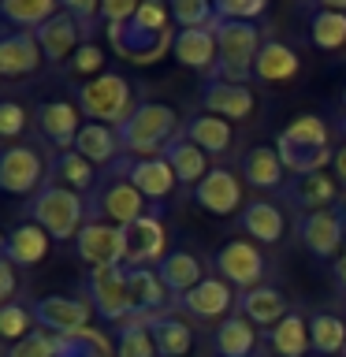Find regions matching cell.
Listing matches in <instances>:
<instances>
[{"label":"cell","instance_id":"6da1fadb","mask_svg":"<svg viewBox=\"0 0 346 357\" xmlns=\"http://www.w3.org/2000/svg\"><path fill=\"white\" fill-rule=\"evenodd\" d=\"M167 22H172V8L149 0V4L138 8V15L130 22H123V26H105V33H108V45L123 56V60L156 63L175 45V33Z\"/></svg>","mask_w":346,"mask_h":357},{"label":"cell","instance_id":"7a4b0ae2","mask_svg":"<svg viewBox=\"0 0 346 357\" xmlns=\"http://www.w3.org/2000/svg\"><path fill=\"white\" fill-rule=\"evenodd\" d=\"M183 130L179 116L172 105L160 100H142L130 112V119L119 127V142H123V156H164V149L172 145V138Z\"/></svg>","mask_w":346,"mask_h":357},{"label":"cell","instance_id":"3957f363","mask_svg":"<svg viewBox=\"0 0 346 357\" xmlns=\"http://www.w3.org/2000/svg\"><path fill=\"white\" fill-rule=\"evenodd\" d=\"M75 105L89 123H105V127H116V130L130 119V112L138 108L134 105L130 82L116 71H105V75L82 82L75 89Z\"/></svg>","mask_w":346,"mask_h":357},{"label":"cell","instance_id":"277c9868","mask_svg":"<svg viewBox=\"0 0 346 357\" xmlns=\"http://www.w3.org/2000/svg\"><path fill=\"white\" fill-rule=\"evenodd\" d=\"M216 45H220V63L212 78L220 82H234V86H246V78L253 75V63L261 56V30L253 22H234V19H220L216 26Z\"/></svg>","mask_w":346,"mask_h":357},{"label":"cell","instance_id":"5b68a950","mask_svg":"<svg viewBox=\"0 0 346 357\" xmlns=\"http://www.w3.org/2000/svg\"><path fill=\"white\" fill-rule=\"evenodd\" d=\"M86 216H89V208H86L82 194H75V190H67L60 183H45L41 194H33L30 201V220L49 231V238H60V242L78 238V231L89 223Z\"/></svg>","mask_w":346,"mask_h":357},{"label":"cell","instance_id":"8992f818","mask_svg":"<svg viewBox=\"0 0 346 357\" xmlns=\"http://www.w3.org/2000/svg\"><path fill=\"white\" fill-rule=\"evenodd\" d=\"M89 208V223H116V227H130L145 216V194L130 183L127 175L116 167V175L105 186H97V194L86 201Z\"/></svg>","mask_w":346,"mask_h":357},{"label":"cell","instance_id":"52a82bcc","mask_svg":"<svg viewBox=\"0 0 346 357\" xmlns=\"http://www.w3.org/2000/svg\"><path fill=\"white\" fill-rule=\"evenodd\" d=\"M86 294H89L93 312L108 324H127L138 317L130 287H127V264L123 268H93L86 275Z\"/></svg>","mask_w":346,"mask_h":357},{"label":"cell","instance_id":"ba28073f","mask_svg":"<svg viewBox=\"0 0 346 357\" xmlns=\"http://www.w3.org/2000/svg\"><path fill=\"white\" fill-rule=\"evenodd\" d=\"M75 253L89 264V272L93 268H123L130 257L127 227H116V223H86L75 238Z\"/></svg>","mask_w":346,"mask_h":357},{"label":"cell","instance_id":"9c48e42d","mask_svg":"<svg viewBox=\"0 0 346 357\" xmlns=\"http://www.w3.org/2000/svg\"><path fill=\"white\" fill-rule=\"evenodd\" d=\"M298 238L317 261H339V250H346V212L324 208L298 216Z\"/></svg>","mask_w":346,"mask_h":357},{"label":"cell","instance_id":"30bf717a","mask_svg":"<svg viewBox=\"0 0 346 357\" xmlns=\"http://www.w3.org/2000/svg\"><path fill=\"white\" fill-rule=\"evenodd\" d=\"M212 268L220 272L223 283H231V287H239L242 294L246 290H253V287H264L261 279L268 275V261H264V253L257 250L253 242H246V238H234L227 242L223 250L212 257Z\"/></svg>","mask_w":346,"mask_h":357},{"label":"cell","instance_id":"8fae6325","mask_svg":"<svg viewBox=\"0 0 346 357\" xmlns=\"http://www.w3.org/2000/svg\"><path fill=\"white\" fill-rule=\"evenodd\" d=\"M89 312H93V305L82 298H71V294H49V298L33 301V320L45 331L63 335V339H75V335L86 331Z\"/></svg>","mask_w":346,"mask_h":357},{"label":"cell","instance_id":"7c38bea8","mask_svg":"<svg viewBox=\"0 0 346 357\" xmlns=\"http://www.w3.org/2000/svg\"><path fill=\"white\" fill-rule=\"evenodd\" d=\"M45 186V160L30 145H11L0 156V190L4 194H41Z\"/></svg>","mask_w":346,"mask_h":357},{"label":"cell","instance_id":"4fadbf2b","mask_svg":"<svg viewBox=\"0 0 346 357\" xmlns=\"http://www.w3.org/2000/svg\"><path fill=\"white\" fill-rule=\"evenodd\" d=\"M127 238H130V257L127 264L130 268H149V264H160L164 261V220H160V205H153L138 223H130L127 227Z\"/></svg>","mask_w":346,"mask_h":357},{"label":"cell","instance_id":"5bb4252c","mask_svg":"<svg viewBox=\"0 0 346 357\" xmlns=\"http://www.w3.org/2000/svg\"><path fill=\"white\" fill-rule=\"evenodd\" d=\"M194 201L209 216H231L242 205V183L234 178V172L227 167H212V172L194 186Z\"/></svg>","mask_w":346,"mask_h":357},{"label":"cell","instance_id":"9a60e30c","mask_svg":"<svg viewBox=\"0 0 346 357\" xmlns=\"http://www.w3.org/2000/svg\"><path fill=\"white\" fill-rule=\"evenodd\" d=\"M201 105H205L209 116L220 119H250L257 108V97L250 86H234V82H220V78H209L201 86Z\"/></svg>","mask_w":346,"mask_h":357},{"label":"cell","instance_id":"2e32d148","mask_svg":"<svg viewBox=\"0 0 346 357\" xmlns=\"http://www.w3.org/2000/svg\"><path fill=\"white\" fill-rule=\"evenodd\" d=\"M119 172L142 190L145 201H164L175 190V183H179L172 164H167L164 156H138V160L127 156V160H119Z\"/></svg>","mask_w":346,"mask_h":357},{"label":"cell","instance_id":"e0dca14e","mask_svg":"<svg viewBox=\"0 0 346 357\" xmlns=\"http://www.w3.org/2000/svg\"><path fill=\"white\" fill-rule=\"evenodd\" d=\"M78 116H82V112H78V105H71V100H41L38 112H33L38 130H41L60 153L75 149V138H78V130H82Z\"/></svg>","mask_w":346,"mask_h":357},{"label":"cell","instance_id":"ac0fdd59","mask_svg":"<svg viewBox=\"0 0 346 357\" xmlns=\"http://www.w3.org/2000/svg\"><path fill=\"white\" fill-rule=\"evenodd\" d=\"M41 60H45V52H41L33 30H8L0 38V75L4 78L33 75L41 67Z\"/></svg>","mask_w":346,"mask_h":357},{"label":"cell","instance_id":"d6986e66","mask_svg":"<svg viewBox=\"0 0 346 357\" xmlns=\"http://www.w3.org/2000/svg\"><path fill=\"white\" fill-rule=\"evenodd\" d=\"M38 33V45H41V52H45V60H67V56H75L78 49H82V38H86V30H82V22H78L75 11H60L56 19H49L45 26L33 30Z\"/></svg>","mask_w":346,"mask_h":357},{"label":"cell","instance_id":"ffe728a7","mask_svg":"<svg viewBox=\"0 0 346 357\" xmlns=\"http://www.w3.org/2000/svg\"><path fill=\"white\" fill-rule=\"evenodd\" d=\"M49 242H52L49 231L38 227L33 220H27V223H19V227L8 231V238L0 242V257H4L8 264H15V268H30L49 253Z\"/></svg>","mask_w":346,"mask_h":357},{"label":"cell","instance_id":"44dd1931","mask_svg":"<svg viewBox=\"0 0 346 357\" xmlns=\"http://www.w3.org/2000/svg\"><path fill=\"white\" fill-rule=\"evenodd\" d=\"M179 305L197 320H220L234 305V294H231V283H223L220 275H205L190 294L179 298Z\"/></svg>","mask_w":346,"mask_h":357},{"label":"cell","instance_id":"7402d4cb","mask_svg":"<svg viewBox=\"0 0 346 357\" xmlns=\"http://www.w3.org/2000/svg\"><path fill=\"white\" fill-rule=\"evenodd\" d=\"M239 312L253 324V328H264V331L276 328L283 317H290L287 294L279 287H253V290H246V294H239Z\"/></svg>","mask_w":346,"mask_h":357},{"label":"cell","instance_id":"603a6c76","mask_svg":"<svg viewBox=\"0 0 346 357\" xmlns=\"http://www.w3.org/2000/svg\"><path fill=\"white\" fill-rule=\"evenodd\" d=\"M172 56L183 67H190V71H216V63H220L216 33L212 30H179L175 45H172Z\"/></svg>","mask_w":346,"mask_h":357},{"label":"cell","instance_id":"cb8c5ba5","mask_svg":"<svg viewBox=\"0 0 346 357\" xmlns=\"http://www.w3.org/2000/svg\"><path fill=\"white\" fill-rule=\"evenodd\" d=\"M75 153L86 156L93 167H108L116 164V156H123V142L116 127H105V123H82L75 138Z\"/></svg>","mask_w":346,"mask_h":357},{"label":"cell","instance_id":"d4e9b609","mask_svg":"<svg viewBox=\"0 0 346 357\" xmlns=\"http://www.w3.org/2000/svg\"><path fill=\"white\" fill-rule=\"evenodd\" d=\"M164 160L172 164V172L179 178V186H197L201 178H205L212 167H209V153L205 149H197L194 142L186 138L183 130L172 138V145L164 149Z\"/></svg>","mask_w":346,"mask_h":357},{"label":"cell","instance_id":"484cf974","mask_svg":"<svg viewBox=\"0 0 346 357\" xmlns=\"http://www.w3.org/2000/svg\"><path fill=\"white\" fill-rule=\"evenodd\" d=\"M283 175H287V167L279 160L276 145H253V149L242 156V178L257 190H272V194L287 190Z\"/></svg>","mask_w":346,"mask_h":357},{"label":"cell","instance_id":"4316f807","mask_svg":"<svg viewBox=\"0 0 346 357\" xmlns=\"http://www.w3.org/2000/svg\"><path fill=\"white\" fill-rule=\"evenodd\" d=\"M156 275H160V283L167 287V294H172L175 301L190 294L201 279H205V272H201V261L190 250H172L164 257L160 264H156Z\"/></svg>","mask_w":346,"mask_h":357},{"label":"cell","instance_id":"83f0119b","mask_svg":"<svg viewBox=\"0 0 346 357\" xmlns=\"http://www.w3.org/2000/svg\"><path fill=\"white\" fill-rule=\"evenodd\" d=\"M127 287H130L138 317H160L167 298H172L167 287L160 283V275H156V268H130L127 264Z\"/></svg>","mask_w":346,"mask_h":357},{"label":"cell","instance_id":"f1b7e54d","mask_svg":"<svg viewBox=\"0 0 346 357\" xmlns=\"http://www.w3.org/2000/svg\"><path fill=\"white\" fill-rule=\"evenodd\" d=\"M283 194L301 216H309V212H324L328 205H335L339 190H335V178H328V172H317V175H301L290 190H283Z\"/></svg>","mask_w":346,"mask_h":357},{"label":"cell","instance_id":"f546056e","mask_svg":"<svg viewBox=\"0 0 346 357\" xmlns=\"http://www.w3.org/2000/svg\"><path fill=\"white\" fill-rule=\"evenodd\" d=\"M239 223H242V231L250 234V238L264 242V245H276L279 238H283V231H287L283 208L272 205V201H250V205L242 208Z\"/></svg>","mask_w":346,"mask_h":357},{"label":"cell","instance_id":"4dcf8cb0","mask_svg":"<svg viewBox=\"0 0 346 357\" xmlns=\"http://www.w3.org/2000/svg\"><path fill=\"white\" fill-rule=\"evenodd\" d=\"M145 324H149L160 357H186L190 350H194V328H190L183 317H175V312L145 317Z\"/></svg>","mask_w":346,"mask_h":357},{"label":"cell","instance_id":"1f68e13d","mask_svg":"<svg viewBox=\"0 0 346 357\" xmlns=\"http://www.w3.org/2000/svg\"><path fill=\"white\" fill-rule=\"evenodd\" d=\"M212 350H216V357H253L257 328L242 317V312H234V317L220 320L216 335H212Z\"/></svg>","mask_w":346,"mask_h":357},{"label":"cell","instance_id":"d6a6232c","mask_svg":"<svg viewBox=\"0 0 346 357\" xmlns=\"http://www.w3.org/2000/svg\"><path fill=\"white\" fill-rule=\"evenodd\" d=\"M298 67H301V60H298V52L290 49V45L268 38L261 45L257 63H253V75L261 78V82H290V78L298 75Z\"/></svg>","mask_w":346,"mask_h":357},{"label":"cell","instance_id":"836d02e7","mask_svg":"<svg viewBox=\"0 0 346 357\" xmlns=\"http://www.w3.org/2000/svg\"><path fill=\"white\" fill-rule=\"evenodd\" d=\"M183 134L197 145V149H205V153H212V156H216V153H227V149H231V138H234L231 123L220 119V116H209V112L190 116V119L183 123Z\"/></svg>","mask_w":346,"mask_h":357},{"label":"cell","instance_id":"e575fe53","mask_svg":"<svg viewBox=\"0 0 346 357\" xmlns=\"http://www.w3.org/2000/svg\"><path fill=\"white\" fill-rule=\"evenodd\" d=\"M264 342L272 346L279 357H306L313 350V342H309V320H301L298 312H290V317H283V320L276 324V328L264 331Z\"/></svg>","mask_w":346,"mask_h":357},{"label":"cell","instance_id":"d590c367","mask_svg":"<svg viewBox=\"0 0 346 357\" xmlns=\"http://www.w3.org/2000/svg\"><path fill=\"white\" fill-rule=\"evenodd\" d=\"M60 4L56 0H0V15H4L15 30H38L49 19L60 15Z\"/></svg>","mask_w":346,"mask_h":357},{"label":"cell","instance_id":"8d00e7d4","mask_svg":"<svg viewBox=\"0 0 346 357\" xmlns=\"http://www.w3.org/2000/svg\"><path fill=\"white\" fill-rule=\"evenodd\" d=\"M276 153H279V160H283L287 172H294L298 178L317 175L328 167V160H335V149H306V145H294L290 138H283V134L276 138Z\"/></svg>","mask_w":346,"mask_h":357},{"label":"cell","instance_id":"74e56055","mask_svg":"<svg viewBox=\"0 0 346 357\" xmlns=\"http://www.w3.org/2000/svg\"><path fill=\"white\" fill-rule=\"evenodd\" d=\"M309 342H313V354L320 357H343V346H346V324L343 317L335 312H313L309 317Z\"/></svg>","mask_w":346,"mask_h":357},{"label":"cell","instance_id":"f35d334b","mask_svg":"<svg viewBox=\"0 0 346 357\" xmlns=\"http://www.w3.org/2000/svg\"><path fill=\"white\" fill-rule=\"evenodd\" d=\"M52 178L67 190H75V194H86V190L97 186V175H93V164L86 160V156H78L75 149L67 153H56L52 156Z\"/></svg>","mask_w":346,"mask_h":357},{"label":"cell","instance_id":"ab89813d","mask_svg":"<svg viewBox=\"0 0 346 357\" xmlns=\"http://www.w3.org/2000/svg\"><path fill=\"white\" fill-rule=\"evenodd\" d=\"M309 41L317 45V49H339V45H346V11L339 8H313V19H309Z\"/></svg>","mask_w":346,"mask_h":357},{"label":"cell","instance_id":"60d3db41","mask_svg":"<svg viewBox=\"0 0 346 357\" xmlns=\"http://www.w3.org/2000/svg\"><path fill=\"white\" fill-rule=\"evenodd\" d=\"M116 357H160L145 317H134L116 328Z\"/></svg>","mask_w":346,"mask_h":357},{"label":"cell","instance_id":"b9f144b4","mask_svg":"<svg viewBox=\"0 0 346 357\" xmlns=\"http://www.w3.org/2000/svg\"><path fill=\"white\" fill-rule=\"evenodd\" d=\"M67 342H71V339H63V335H52V331H45V328H33L22 342L8 346L4 357H60V354L67 350Z\"/></svg>","mask_w":346,"mask_h":357},{"label":"cell","instance_id":"7bdbcfd3","mask_svg":"<svg viewBox=\"0 0 346 357\" xmlns=\"http://www.w3.org/2000/svg\"><path fill=\"white\" fill-rule=\"evenodd\" d=\"M283 138H290L294 145H306V149H331L328 145V123H324L320 116H313V112L290 119Z\"/></svg>","mask_w":346,"mask_h":357},{"label":"cell","instance_id":"ee69618b","mask_svg":"<svg viewBox=\"0 0 346 357\" xmlns=\"http://www.w3.org/2000/svg\"><path fill=\"white\" fill-rule=\"evenodd\" d=\"M172 19L179 22V30H212L220 22L216 4H209V0H175Z\"/></svg>","mask_w":346,"mask_h":357},{"label":"cell","instance_id":"f6af8a7d","mask_svg":"<svg viewBox=\"0 0 346 357\" xmlns=\"http://www.w3.org/2000/svg\"><path fill=\"white\" fill-rule=\"evenodd\" d=\"M30 324H33V309H22L19 301H11V305L0 309V335H4L11 346L22 342V339H27V335L33 331Z\"/></svg>","mask_w":346,"mask_h":357},{"label":"cell","instance_id":"bcb514c9","mask_svg":"<svg viewBox=\"0 0 346 357\" xmlns=\"http://www.w3.org/2000/svg\"><path fill=\"white\" fill-rule=\"evenodd\" d=\"M268 11L264 0H216V15L234 19V22H253Z\"/></svg>","mask_w":346,"mask_h":357},{"label":"cell","instance_id":"7dc6e473","mask_svg":"<svg viewBox=\"0 0 346 357\" xmlns=\"http://www.w3.org/2000/svg\"><path fill=\"white\" fill-rule=\"evenodd\" d=\"M100 67H105V52H100L93 41H86L82 49H78V52L71 56L67 71H71V75H105Z\"/></svg>","mask_w":346,"mask_h":357},{"label":"cell","instance_id":"c3c4849f","mask_svg":"<svg viewBox=\"0 0 346 357\" xmlns=\"http://www.w3.org/2000/svg\"><path fill=\"white\" fill-rule=\"evenodd\" d=\"M138 0H105L100 4V19H105V26H123V22H130L138 15Z\"/></svg>","mask_w":346,"mask_h":357},{"label":"cell","instance_id":"681fc988","mask_svg":"<svg viewBox=\"0 0 346 357\" xmlns=\"http://www.w3.org/2000/svg\"><path fill=\"white\" fill-rule=\"evenodd\" d=\"M22 127H27V108H22L19 100H4V105H0V134H4V138H19Z\"/></svg>","mask_w":346,"mask_h":357},{"label":"cell","instance_id":"f907efd6","mask_svg":"<svg viewBox=\"0 0 346 357\" xmlns=\"http://www.w3.org/2000/svg\"><path fill=\"white\" fill-rule=\"evenodd\" d=\"M0 298H4V305L15 301V264L0 261Z\"/></svg>","mask_w":346,"mask_h":357},{"label":"cell","instance_id":"816d5d0a","mask_svg":"<svg viewBox=\"0 0 346 357\" xmlns=\"http://www.w3.org/2000/svg\"><path fill=\"white\" fill-rule=\"evenodd\" d=\"M331 167H335V178L346 186V149H335V160H331Z\"/></svg>","mask_w":346,"mask_h":357},{"label":"cell","instance_id":"f5cc1de1","mask_svg":"<svg viewBox=\"0 0 346 357\" xmlns=\"http://www.w3.org/2000/svg\"><path fill=\"white\" fill-rule=\"evenodd\" d=\"M60 357H86V342H82V335H75L71 342H67V350Z\"/></svg>","mask_w":346,"mask_h":357},{"label":"cell","instance_id":"db71d44e","mask_svg":"<svg viewBox=\"0 0 346 357\" xmlns=\"http://www.w3.org/2000/svg\"><path fill=\"white\" fill-rule=\"evenodd\" d=\"M339 134H343V138H346V116L339 119Z\"/></svg>","mask_w":346,"mask_h":357},{"label":"cell","instance_id":"11a10c76","mask_svg":"<svg viewBox=\"0 0 346 357\" xmlns=\"http://www.w3.org/2000/svg\"><path fill=\"white\" fill-rule=\"evenodd\" d=\"M343 105H346V89H343Z\"/></svg>","mask_w":346,"mask_h":357},{"label":"cell","instance_id":"9f6ffc18","mask_svg":"<svg viewBox=\"0 0 346 357\" xmlns=\"http://www.w3.org/2000/svg\"><path fill=\"white\" fill-rule=\"evenodd\" d=\"M343 357H346V346H343Z\"/></svg>","mask_w":346,"mask_h":357}]
</instances>
